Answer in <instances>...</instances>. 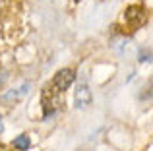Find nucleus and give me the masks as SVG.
Returning a JSON list of instances; mask_svg holds the SVG:
<instances>
[{
	"label": "nucleus",
	"mask_w": 153,
	"mask_h": 151,
	"mask_svg": "<svg viewBox=\"0 0 153 151\" xmlns=\"http://www.w3.org/2000/svg\"><path fill=\"white\" fill-rule=\"evenodd\" d=\"M76 78V72L72 68H64L52 78V81L43 89V107H45V116H49L52 110L58 107L60 103V95L72 85Z\"/></svg>",
	"instance_id": "1"
},
{
	"label": "nucleus",
	"mask_w": 153,
	"mask_h": 151,
	"mask_svg": "<svg viewBox=\"0 0 153 151\" xmlns=\"http://www.w3.org/2000/svg\"><path fill=\"white\" fill-rule=\"evenodd\" d=\"M124 19H126L132 27H140L143 21H146V10H143L142 6H138V4L128 6L126 12H124Z\"/></svg>",
	"instance_id": "2"
},
{
	"label": "nucleus",
	"mask_w": 153,
	"mask_h": 151,
	"mask_svg": "<svg viewBox=\"0 0 153 151\" xmlns=\"http://www.w3.org/2000/svg\"><path fill=\"white\" fill-rule=\"evenodd\" d=\"M91 91L89 87L85 85V83H78V87H76V93H74V103L78 109H85V107L91 105Z\"/></svg>",
	"instance_id": "3"
},
{
	"label": "nucleus",
	"mask_w": 153,
	"mask_h": 151,
	"mask_svg": "<svg viewBox=\"0 0 153 151\" xmlns=\"http://www.w3.org/2000/svg\"><path fill=\"white\" fill-rule=\"evenodd\" d=\"M29 87H31L29 83H23V85H22V87H18V89H10L2 99H4L6 103H16V101H19L22 97H25L27 91H29Z\"/></svg>",
	"instance_id": "4"
},
{
	"label": "nucleus",
	"mask_w": 153,
	"mask_h": 151,
	"mask_svg": "<svg viewBox=\"0 0 153 151\" xmlns=\"http://www.w3.org/2000/svg\"><path fill=\"white\" fill-rule=\"evenodd\" d=\"M14 145H16L19 151H27V149H29V145H31V141H29V138H27L25 134H22V136H18V138L14 140Z\"/></svg>",
	"instance_id": "5"
},
{
	"label": "nucleus",
	"mask_w": 153,
	"mask_h": 151,
	"mask_svg": "<svg viewBox=\"0 0 153 151\" xmlns=\"http://www.w3.org/2000/svg\"><path fill=\"white\" fill-rule=\"evenodd\" d=\"M142 58H146L143 62H147V58H151V54L147 53V50H140V60H142Z\"/></svg>",
	"instance_id": "6"
},
{
	"label": "nucleus",
	"mask_w": 153,
	"mask_h": 151,
	"mask_svg": "<svg viewBox=\"0 0 153 151\" xmlns=\"http://www.w3.org/2000/svg\"><path fill=\"white\" fill-rule=\"evenodd\" d=\"M2 130H4V126H2V120H0V132H2Z\"/></svg>",
	"instance_id": "7"
}]
</instances>
